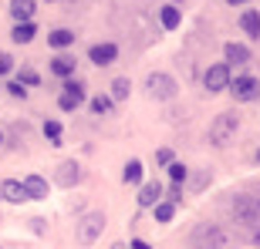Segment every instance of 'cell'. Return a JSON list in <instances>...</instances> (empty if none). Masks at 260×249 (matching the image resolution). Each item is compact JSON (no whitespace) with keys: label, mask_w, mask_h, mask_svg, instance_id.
<instances>
[{"label":"cell","mask_w":260,"mask_h":249,"mask_svg":"<svg viewBox=\"0 0 260 249\" xmlns=\"http://www.w3.org/2000/svg\"><path fill=\"white\" fill-rule=\"evenodd\" d=\"M226 209H230V219L240 226V229H250V226H260V209L250 202L247 192H237L226 199Z\"/></svg>","instance_id":"cell-1"},{"label":"cell","mask_w":260,"mask_h":249,"mask_svg":"<svg viewBox=\"0 0 260 249\" xmlns=\"http://www.w3.org/2000/svg\"><path fill=\"white\" fill-rule=\"evenodd\" d=\"M193 246L196 249H230L233 239H230V232L223 226H216V222H200L193 229Z\"/></svg>","instance_id":"cell-2"},{"label":"cell","mask_w":260,"mask_h":249,"mask_svg":"<svg viewBox=\"0 0 260 249\" xmlns=\"http://www.w3.org/2000/svg\"><path fill=\"white\" fill-rule=\"evenodd\" d=\"M237 132H240V118H237V111H223V115H216L210 121V145L226 148V145L237 138Z\"/></svg>","instance_id":"cell-3"},{"label":"cell","mask_w":260,"mask_h":249,"mask_svg":"<svg viewBox=\"0 0 260 249\" xmlns=\"http://www.w3.org/2000/svg\"><path fill=\"white\" fill-rule=\"evenodd\" d=\"M145 91H149V98H155V101H173V98L179 95V85H176L173 74L155 71V74H149V81H145Z\"/></svg>","instance_id":"cell-4"},{"label":"cell","mask_w":260,"mask_h":249,"mask_svg":"<svg viewBox=\"0 0 260 249\" xmlns=\"http://www.w3.org/2000/svg\"><path fill=\"white\" fill-rule=\"evenodd\" d=\"M102 229H105V212H88V216H81L78 219V242L81 246H91L102 236Z\"/></svg>","instance_id":"cell-5"},{"label":"cell","mask_w":260,"mask_h":249,"mask_svg":"<svg viewBox=\"0 0 260 249\" xmlns=\"http://www.w3.org/2000/svg\"><path fill=\"white\" fill-rule=\"evenodd\" d=\"M230 64H210L206 67V74H203V88L210 91V95H220L230 88Z\"/></svg>","instance_id":"cell-6"},{"label":"cell","mask_w":260,"mask_h":249,"mask_svg":"<svg viewBox=\"0 0 260 249\" xmlns=\"http://www.w3.org/2000/svg\"><path fill=\"white\" fill-rule=\"evenodd\" d=\"M226 91L233 95V101H257L260 98V81L253 74H240L237 81H230Z\"/></svg>","instance_id":"cell-7"},{"label":"cell","mask_w":260,"mask_h":249,"mask_svg":"<svg viewBox=\"0 0 260 249\" xmlns=\"http://www.w3.org/2000/svg\"><path fill=\"white\" fill-rule=\"evenodd\" d=\"M54 179H58V185H64V189H75V185L85 179V172H81V165H78V162H61Z\"/></svg>","instance_id":"cell-8"},{"label":"cell","mask_w":260,"mask_h":249,"mask_svg":"<svg viewBox=\"0 0 260 249\" xmlns=\"http://www.w3.org/2000/svg\"><path fill=\"white\" fill-rule=\"evenodd\" d=\"M88 58H91V64H95V67L115 64V58H118V44H95V48L88 51Z\"/></svg>","instance_id":"cell-9"},{"label":"cell","mask_w":260,"mask_h":249,"mask_svg":"<svg viewBox=\"0 0 260 249\" xmlns=\"http://www.w3.org/2000/svg\"><path fill=\"white\" fill-rule=\"evenodd\" d=\"M0 199L20 205V202H27V192H24V185H20L17 179H4V182H0Z\"/></svg>","instance_id":"cell-10"},{"label":"cell","mask_w":260,"mask_h":249,"mask_svg":"<svg viewBox=\"0 0 260 249\" xmlns=\"http://www.w3.org/2000/svg\"><path fill=\"white\" fill-rule=\"evenodd\" d=\"M34 37H38V24L34 20H17L14 30H10V40L14 44H30Z\"/></svg>","instance_id":"cell-11"},{"label":"cell","mask_w":260,"mask_h":249,"mask_svg":"<svg viewBox=\"0 0 260 249\" xmlns=\"http://www.w3.org/2000/svg\"><path fill=\"white\" fill-rule=\"evenodd\" d=\"M24 192H27V199H48V179H41V175H27V179H24Z\"/></svg>","instance_id":"cell-12"},{"label":"cell","mask_w":260,"mask_h":249,"mask_svg":"<svg viewBox=\"0 0 260 249\" xmlns=\"http://www.w3.org/2000/svg\"><path fill=\"white\" fill-rule=\"evenodd\" d=\"M159 199H162V185L159 182H145L142 189H139V205H142V209H152Z\"/></svg>","instance_id":"cell-13"},{"label":"cell","mask_w":260,"mask_h":249,"mask_svg":"<svg viewBox=\"0 0 260 249\" xmlns=\"http://www.w3.org/2000/svg\"><path fill=\"white\" fill-rule=\"evenodd\" d=\"M223 54H226V64H247L250 61V48L247 44H237V40H230L223 48Z\"/></svg>","instance_id":"cell-14"},{"label":"cell","mask_w":260,"mask_h":249,"mask_svg":"<svg viewBox=\"0 0 260 249\" xmlns=\"http://www.w3.org/2000/svg\"><path fill=\"white\" fill-rule=\"evenodd\" d=\"M34 10H38L34 0H10V17H14V20H30V17H34Z\"/></svg>","instance_id":"cell-15"},{"label":"cell","mask_w":260,"mask_h":249,"mask_svg":"<svg viewBox=\"0 0 260 249\" xmlns=\"http://www.w3.org/2000/svg\"><path fill=\"white\" fill-rule=\"evenodd\" d=\"M240 27H243V34H247L250 40H257L260 37V14L257 10H247V14L240 17Z\"/></svg>","instance_id":"cell-16"},{"label":"cell","mask_w":260,"mask_h":249,"mask_svg":"<svg viewBox=\"0 0 260 249\" xmlns=\"http://www.w3.org/2000/svg\"><path fill=\"white\" fill-rule=\"evenodd\" d=\"M51 74H58V77H71V74H75V58H68V54L54 58V61H51Z\"/></svg>","instance_id":"cell-17"},{"label":"cell","mask_w":260,"mask_h":249,"mask_svg":"<svg viewBox=\"0 0 260 249\" xmlns=\"http://www.w3.org/2000/svg\"><path fill=\"white\" fill-rule=\"evenodd\" d=\"M48 44L51 48H68V44H75V30H64V27H58V30H51L48 34Z\"/></svg>","instance_id":"cell-18"},{"label":"cell","mask_w":260,"mask_h":249,"mask_svg":"<svg viewBox=\"0 0 260 249\" xmlns=\"http://www.w3.org/2000/svg\"><path fill=\"white\" fill-rule=\"evenodd\" d=\"M122 179H125L128 185H139L142 182V162H139V158H128L125 169H122Z\"/></svg>","instance_id":"cell-19"},{"label":"cell","mask_w":260,"mask_h":249,"mask_svg":"<svg viewBox=\"0 0 260 249\" xmlns=\"http://www.w3.org/2000/svg\"><path fill=\"white\" fill-rule=\"evenodd\" d=\"M152 212H155V222H162V226H166V222H173L176 205H173V202H162V199H159V202L152 205Z\"/></svg>","instance_id":"cell-20"},{"label":"cell","mask_w":260,"mask_h":249,"mask_svg":"<svg viewBox=\"0 0 260 249\" xmlns=\"http://www.w3.org/2000/svg\"><path fill=\"white\" fill-rule=\"evenodd\" d=\"M64 95L75 98L78 105H81V101H85V85H81L78 77H64Z\"/></svg>","instance_id":"cell-21"},{"label":"cell","mask_w":260,"mask_h":249,"mask_svg":"<svg viewBox=\"0 0 260 249\" xmlns=\"http://www.w3.org/2000/svg\"><path fill=\"white\" fill-rule=\"evenodd\" d=\"M128 91H132V85H128V77H115V81H112V101H125L128 98Z\"/></svg>","instance_id":"cell-22"},{"label":"cell","mask_w":260,"mask_h":249,"mask_svg":"<svg viewBox=\"0 0 260 249\" xmlns=\"http://www.w3.org/2000/svg\"><path fill=\"white\" fill-rule=\"evenodd\" d=\"M159 17H162V27H166V30H176V27H179V10H176L173 4H166Z\"/></svg>","instance_id":"cell-23"},{"label":"cell","mask_w":260,"mask_h":249,"mask_svg":"<svg viewBox=\"0 0 260 249\" xmlns=\"http://www.w3.org/2000/svg\"><path fill=\"white\" fill-rule=\"evenodd\" d=\"M112 105H115V101H112L108 95H95L91 98V111H95V115H112Z\"/></svg>","instance_id":"cell-24"},{"label":"cell","mask_w":260,"mask_h":249,"mask_svg":"<svg viewBox=\"0 0 260 249\" xmlns=\"http://www.w3.org/2000/svg\"><path fill=\"white\" fill-rule=\"evenodd\" d=\"M169 179H173L176 185H183L186 179H189V169H186L183 162H176V158H173V162H169Z\"/></svg>","instance_id":"cell-25"},{"label":"cell","mask_w":260,"mask_h":249,"mask_svg":"<svg viewBox=\"0 0 260 249\" xmlns=\"http://www.w3.org/2000/svg\"><path fill=\"white\" fill-rule=\"evenodd\" d=\"M44 138H48L51 145H61L64 138H61V124L58 121H44Z\"/></svg>","instance_id":"cell-26"},{"label":"cell","mask_w":260,"mask_h":249,"mask_svg":"<svg viewBox=\"0 0 260 249\" xmlns=\"http://www.w3.org/2000/svg\"><path fill=\"white\" fill-rule=\"evenodd\" d=\"M17 81H20L24 88H34V85H41L38 71H30V67H24V71H20V77H17Z\"/></svg>","instance_id":"cell-27"},{"label":"cell","mask_w":260,"mask_h":249,"mask_svg":"<svg viewBox=\"0 0 260 249\" xmlns=\"http://www.w3.org/2000/svg\"><path fill=\"white\" fill-rule=\"evenodd\" d=\"M243 236H247V242H250L253 249H260V226H250V229H240Z\"/></svg>","instance_id":"cell-28"},{"label":"cell","mask_w":260,"mask_h":249,"mask_svg":"<svg viewBox=\"0 0 260 249\" xmlns=\"http://www.w3.org/2000/svg\"><path fill=\"white\" fill-rule=\"evenodd\" d=\"M10 71H14V58L7 51H0V74H10Z\"/></svg>","instance_id":"cell-29"},{"label":"cell","mask_w":260,"mask_h":249,"mask_svg":"<svg viewBox=\"0 0 260 249\" xmlns=\"http://www.w3.org/2000/svg\"><path fill=\"white\" fill-rule=\"evenodd\" d=\"M247 195H250V202L260 209V182H253V185H247Z\"/></svg>","instance_id":"cell-30"},{"label":"cell","mask_w":260,"mask_h":249,"mask_svg":"<svg viewBox=\"0 0 260 249\" xmlns=\"http://www.w3.org/2000/svg\"><path fill=\"white\" fill-rule=\"evenodd\" d=\"M7 91H10L14 98H24V95H27V88L20 85V81H10V85H7Z\"/></svg>","instance_id":"cell-31"},{"label":"cell","mask_w":260,"mask_h":249,"mask_svg":"<svg viewBox=\"0 0 260 249\" xmlns=\"http://www.w3.org/2000/svg\"><path fill=\"white\" fill-rule=\"evenodd\" d=\"M58 105H61V111H75L78 101H75V98H68V95H61V98H58Z\"/></svg>","instance_id":"cell-32"},{"label":"cell","mask_w":260,"mask_h":249,"mask_svg":"<svg viewBox=\"0 0 260 249\" xmlns=\"http://www.w3.org/2000/svg\"><path fill=\"white\" fill-rule=\"evenodd\" d=\"M155 162H159V165H169V162H173V152H169V148H159V152H155Z\"/></svg>","instance_id":"cell-33"},{"label":"cell","mask_w":260,"mask_h":249,"mask_svg":"<svg viewBox=\"0 0 260 249\" xmlns=\"http://www.w3.org/2000/svg\"><path fill=\"white\" fill-rule=\"evenodd\" d=\"M169 199H173V205H176V202H183V185L173 182V189H169Z\"/></svg>","instance_id":"cell-34"},{"label":"cell","mask_w":260,"mask_h":249,"mask_svg":"<svg viewBox=\"0 0 260 249\" xmlns=\"http://www.w3.org/2000/svg\"><path fill=\"white\" fill-rule=\"evenodd\" d=\"M128 249H152V246H149L145 239H132V242H128Z\"/></svg>","instance_id":"cell-35"},{"label":"cell","mask_w":260,"mask_h":249,"mask_svg":"<svg viewBox=\"0 0 260 249\" xmlns=\"http://www.w3.org/2000/svg\"><path fill=\"white\" fill-rule=\"evenodd\" d=\"M206 182H210V175H206V172H200V175H196V189H203Z\"/></svg>","instance_id":"cell-36"},{"label":"cell","mask_w":260,"mask_h":249,"mask_svg":"<svg viewBox=\"0 0 260 249\" xmlns=\"http://www.w3.org/2000/svg\"><path fill=\"white\" fill-rule=\"evenodd\" d=\"M4 145H7V142H4V128H0V148H4Z\"/></svg>","instance_id":"cell-37"},{"label":"cell","mask_w":260,"mask_h":249,"mask_svg":"<svg viewBox=\"0 0 260 249\" xmlns=\"http://www.w3.org/2000/svg\"><path fill=\"white\" fill-rule=\"evenodd\" d=\"M112 249H125V242H115V246H112Z\"/></svg>","instance_id":"cell-38"},{"label":"cell","mask_w":260,"mask_h":249,"mask_svg":"<svg viewBox=\"0 0 260 249\" xmlns=\"http://www.w3.org/2000/svg\"><path fill=\"white\" fill-rule=\"evenodd\" d=\"M257 162H260V148H257Z\"/></svg>","instance_id":"cell-39"},{"label":"cell","mask_w":260,"mask_h":249,"mask_svg":"<svg viewBox=\"0 0 260 249\" xmlns=\"http://www.w3.org/2000/svg\"><path fill=\"white\" fill-rule=\"evenodd\" d=\"M226 4H237V0H226Z\"/></svg>","instance_id":"cell-40"},{"label":"cell","mask_w":260,"mask_h":249,"mask_svg":"<svg viewBox=\"0 0 260 249\" xmlns=\"http://www.w3.org/2000/svg\"><path fill=\"white\" fill-rule=\"evenodd\" d=\"M237 4H247V0H237Z\"/></svg>","instance_id":"cell-41"}]
</instances>
